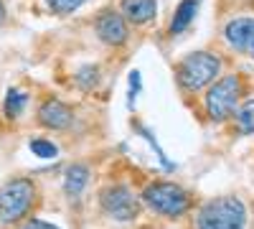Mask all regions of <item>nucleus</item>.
<instances>
[{
    "label": "nucleus",
    "instance_id": "4468645a",
    "mask_svg": "<svg viewBox=\"0 0 254 229\" xmlns=\"http://www.w3.org/2000/svg\"><path fill=\"white\" fill-rule=\"evenodd\" d=\"M234 122L242 135H254V97L242 99V105L234 112Z\"/></svg>",
    "mask_w": 254,
    "mask_h": 229
},
{
    "label": "nucleus",
    "instance_id": "423d86ee",
    "mask_svg": "<svg viewBox=\"0 0 254 229\" xmlns=\"http://www.w3.org/2000/svg\"><path fill=\"white\" fill-rule=\"evenodd\" d=\"M99 206H102V212L115 222H135L142 212L140 196L127 183H120V181L107 183L99 191Z\"/></svg>",
    "mask_w": 254,
    "mask_h": 229
},
{
    "label": "nucleus",
    "instance_id": "6e6552de",
    "mask_svg": "<svg viewBox=\"0 0 254 229\" xmlns=\"http://www.w3.org/2000/svg\"><path fill=\"white\" fill-rule=\"evenodd\" d=\"M221 33H224V41L231 51L254 59V15L231 18Z\"/></svg>",
    "mask_w": 254,
    "mask_h": 229
},
{
    "label": "nucleus",
    "instance_id": "2eb2a0df",
    "mask_svg": "<svg viewBox=\"0 0 254 229\" xmlns=\"http://www.w3.org/2000/svg\"><path fill=\"white\" fill-rule=\"evenodd\" d=\"M74 84L81 89V92H92L97 84H99V69L87 64V67H81L76 74H74Z\"/></svg>",
    "mask_w": 254,
    "mask_h": 229
},
{
    "label": "nucleus",
    "instance_id": "7ed1b4c3",
    "mask_svg": "<svg viewBox=\"0 0 254 229\" xmlns=\"http://www.w3.org/2000/svg\"><path fill=\"white\" fill-rule=\"evenodd\" d=\"M140 201L145 209H150L153 214H158L163 219H181L193 209V194L186 191L176 181L147 183L140 194Z\"/></svg>",
    "mask_w": 254,
    "mask_h": 229
},
{
    "label": "nucleus",
    "instance_id": "20e7f679",
    "mask_svg": "<svg viewBox=\"0 0 254 229\" xmlns=\"http://www.w3.org/2000/svg\"><path fill=\"white\" fill-rule=\"evenodd\" d=\"M242 99H244V79H242V74H234V72L224 74V76H219L216 81H211V84L206 87L203 112L214 125H221V122L234 117L237 107L242 105Z\"/></svg>",
    "mask_w": 254,
    "mask_h": 229
},
{
    "label": "nucleus",
    "instance_id": "f257e3e1",
    "mask_svg": "<svg viewBox=\"0 0 254 229\" xmlns=\"http://www.w3.org/2000/svg\"><path fill=\"white\" fill-rule=\"evenodd\" d=\"M38 204V183L31 176H15L0 186V224L15 227L26 222Z\"/></svg>",
    "mask_w": 254,
    "mask_h": 229
},
{
    "label": "nucleus",
    "instance_id": "9d476101",
    "mask_svg": "<svg viewBox=\"0 0 254 229\" xmlns=\"http://www.w3.org/2000/svg\"><path fill=\"white\" fill-rule=\"evenodd\" d=\"M120 13L127 23L145 26L158 15V0H120Z\"/></svg>",
    "mask_w": 254,
    "mask_h": 229
},
{
    "label": "nucleus",
    "instance_id": "f8f14e48",
    "mask_svg": "<svg viewBox=\"0 0 254 229\" xmlns=\"http://www.w3.org/2000/svg\"><path fill=\"white\" fill-rule=\"evenodd\" d=\"M198 5H201V0H181L173 18H171V23H168V33L181 36L183 31H188V26L193 23V18H196Z\"/></svg>",
    "mask_w": 254,
    "mask_h": 229
},
{
    "label": "nucleus",
    "instance_id": "a211bd4d",
    "mask_svg": "<svg viewBox=\"0 0 254 229\" xmlns=\"http://www.w3.org/2000/svg\"><path fill=\"white\" fill-rule=\"evenodd\" d=\"M20 229H59V227H56V224H51V222H44V219L28 217L26 222H20Z\"/></svg>",
    "mask_w": 254,
    "mask_h": 229
},
{
    "label": "nucleus",
    "instance_id": "6ab92c4d",
    "mask_svg": "<svg viewBox=\"0 0 254 229\" xmlns=\"http://www.w3.org/2000/svg\"><path fill=\"white\" fill-rule=\"evenodd\" d=\"M5 15H8V13H5V3H3V0H0V26L5 23Z\"/></svg>",
    "mask_w": 254,
    "mask_h": 229
},
{
    "label": "nucleus",
    "instance_id": "0eeeda50",
    "mask_svg": "<svg viewBox=\"0 0 254 229\" xmlns=\"http://www.w3.org/2000/svg\"><path fill=\"white\" fill-rule=\"evenodd\" d=\"M94 33H97V38L102 41V44H107L112 49H120L130 41V23L122 18L120 10L104 8L94 18Z\"/></svg>",
    "mask_w": 254,
    "mask_h": 229
},
{
    "label": "nucleus",
    "instance_id": "f3484780",
    "mask_svg": "<svg viewBox=\"0 0 254 229\" xmlns=\"http://www.w3.org/2000/svg\"><path fill=\"white\" fill-rule=\"evenodd\" d=\"M31 151L36 155H41V158H54L56 155V145L51 140H46V138H36V140H31Z\"/></svg>",
    "mask_w": 254,
    "mask_h": 229
},
{
    "label": "nucleus",
    "instance_id": "f03ea898",
    "mask_svg": "<svg viewBox=\"0 0 254 229\" xmlns=\"http://www.w3.org/2000/svg\"><path fill=\"white\" fill-rule=\"evenodd\" d=\"M221 67L224 61L216 51H190L176 64V84L186 94H198L219 79Z\"/></svg>",
    "mask_w": 254,
    "mask_h": 229
},
{
    "label": "nucleus",
    "instance_id": "1a4fd4ad",
    "mask_svg": "<svg viewBox=\"0 0 254 229\" xmlns=\"http://www.w3.org/2000/svg\"><path fill=\"white\" fill-rule=\"evenodd\" d=\"M36 122L44 130H66L74 122V110L59 97H46L36 110Z\"/></svg>",
    "mask_w": 254,
    "mask_h": 229
},
{
    "label": "nucleus",
    "instance_id": "dca6fc26",
    "mask_svg": "<svg viewBox=\"0 0 254 229\" xmlns=\"http://www.w3.org/2000/svg\"><path fill=\"white\" fill-rule=\"evenodd\" d=\"M87 3H89V0H46V8L54 15H71L79 8H84Z\"/></svg>",
    "mask_w": 254,
    "mask_h": 229
},
{
    "label": "nucleus",
    "instance_id": "39448f33",
    "mask_svg": "<svg viewBox=\"0 0 254 229\" xmlns=\"http://www.w3.org/2000/svg\"><path fill=\"white\" fill-rule=\"evenodd\" d=\"M247 206L239 196H219L196 212V229H244Z\"/></svg>",
    "mask_w": 254,
    "mask_h": 229
},
{
    "label": "nucleus",
    "instance_id": "ddd939ff",
    "mask_svg": "<svg viewBox=\"0 0 254 229\" xmlns=\"http://www.w3.org/2000/svg\"><path fill=\"white\" fill-rule=\"evenodd\" d=\"M26 107H28V92L18 89V87H10L5 92V99H3V115L8 120H18L26 112Z\"/></svg>",
    "mask_w": 254,
    "mask_h": 229
},
{
    "label": "nucleus",
    "instance_id": "9b49d317",
    "mask_svg": "<svg viewBox=\"0 0 254 229\" xmlns=\"http://www.w3.org/2000/svg\"><path fill=\"white\" fill-rule=\"evenodd\" d=\"M89 176H92V171H89L87 163H71L66 168V176H64V191H66V196L79 199L81 191L87 189Z\"/></svg>",
    "mask_w": 254,
    "mask_h": 229
}]
</instances>
